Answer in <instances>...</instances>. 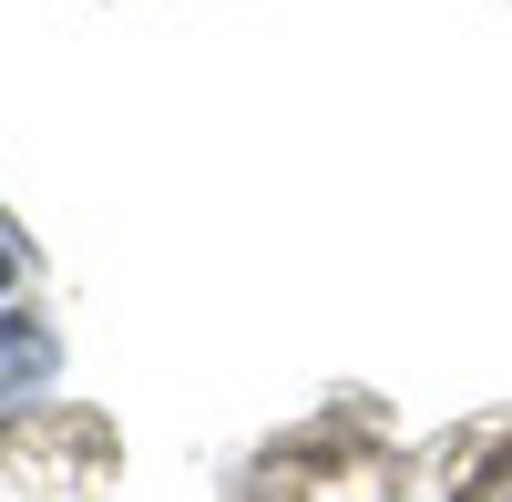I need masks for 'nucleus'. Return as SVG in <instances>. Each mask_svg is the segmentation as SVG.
Returning a JSON list of instances; mask_svg holds the SVG:
<instances>
[{"instance_id":"f03ea898","label":"nucleus","mask_w":512,"mask_h":502,"mask_svg":"<svg viewBox=\"0 0 512 502\" xmlns=\"http://www.w3.org/2000/svg\"><path fill=\"white\" fill-rule=\"evenodd\" d=\"M461 502H512V441L492 451V462H482L472 482H461Z\"/></svg>"},{"instance_id":"f257e3e1","label":"nucleus","mask_w":512,"mask_h":502,"mask_svg":"<svg viewBox=\"0 0 512 502\" xmlns=\"http://www.w3.org/2000/svg\"><path fill=\"white\" fill-rule=\"evenodd\" d=\"M41 380H52V328L0 318V410H11V400H31Z\"/></svg>"}]
</instances>
